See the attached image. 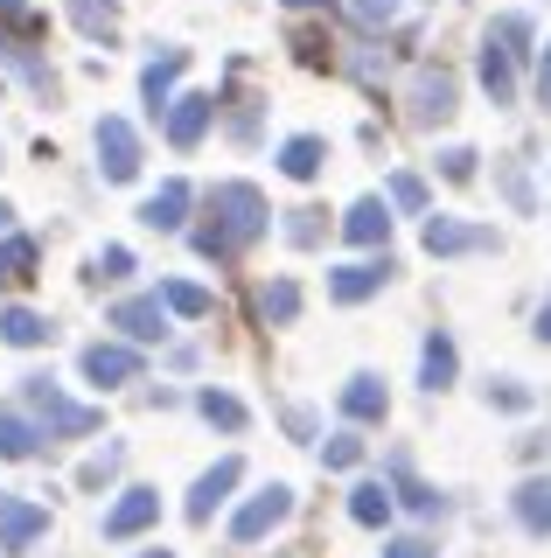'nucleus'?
Listing matches in <instances>:
<instances>
[{"instance_id": "42", "label": "nucleus", "mask_w": 551, "mask_h": 558, "mask_svg": "<svg viewBox=\"0 0 551 558\" xmlns=\"http://www.w3.org/2000/svg\"><path fill=\"white\" fill-rule=\"evenodd\" d=\"M503 189H510V203H516V209H530V182H524L516 168H503Z\"/></svg>"}, {"instance_id": "6", "label": "nucleus", "mask_w": 551, "mask_h": 558, "mask_svg": "<svg viewBox=\"0 0 551 558\" xmlns=\"http://www.w3.org/2000/svg\"><path fill=\"white\" fill-rule=\"evenodd\" d=\"M391 272H399L391 258H356V266H335V272H329V301L356 307V301H370V293H384Z\"/></svg>"}, {"instance_id": "7", "label": "nucleus", "mask_w": 551, "mask_h": 558, "mask_svg": "<svg viewBox=\"0 0 551 558\" xmlns=\"http://www.w3.org/2000/svg\"><path fill=\"white\" fill-rule=\"evenodd\" d=\"M237 482H245V461H237V453H223V461L210 468V475H203L196 488H188V523H210V517H217V502L231 496Z\"/></svg>"}, {"instance_id": "17", "label": "nucleus", "mask_w": 551, "mask_h": 558, "mask_svg": "<svg viewBox=\"0 0 551 558\" xmlns=\"http://www.w3.org/2000/svg\"><path fill=\"white\" fill-rule=\"evenodd\" d=\"M321 161H329V140H315V133H294L280 147V174H294V182H315Z\"/></svg>"}, {"instance_id": "36", "label": "nucleus", "mask_w": 551, "mask_h": 558, "mask_svg": "<svg viewBox=\"0 0 551 558\" xmlns=\"http://www.w3.org/2000/svg\"><path fill=\"white\" fill-rule=\"evenodd\" d=\"M321 461H329V468H356V461H364V440H356V433H335V440L321 447Z\"/></svg>"}, {"instance_id": "25", "label": "nucleus", "mask_w": 551, "mask_h": 558, "mask_svg": "<svg viewBox=\"0 0 551 558\" xmlns=\"http://www.w3.org/2000/svg\"><path fill=\"white\" fill-rule=\"evenodd\" d=\"M36 440H42V433L28 426L22 412H0V461H28V453H36Z\"/></svg>"}, {"instance_id": "47", "label": "nucleus", "mask_w": 551, "mask_h": 558, "mask_svg": "<svg viewBox=\"0 0 551 558\" xmlns=\"http://www.w3.org/2000/svg\"><path fill=\"white\" fill-rule=\"evenodd\" d=\"M8 217H14V209H8V203H0V231H8Z\"/></svg>"}, {"instance_id": "44", "label": "nucleus", "mask_w": 551, "mask_h": 558, "mask_svg": "<svg viewBox=\"0 0 551 558\" xmlns=\"http://www.w3.org/2000/svg\"><path fill=\"white\" fill-rule=\"evenodd\" d=\"M538 336H544V342H551V301H544V307H538Z\"/></svg>"}, {"instance_id": "29", "label": "nucleus", "mask_w": 551, "mask_h": 558, "mask_svg": "<svg viewBox=\"0 0 551 558\" xmlns=\"http://www.w3.org/2000/svg\"><path fill=\"white\" fill-rule=\"evenodd\" d=\"M196 405H203V418H210V426H223V433H237V426H245V405H237L231 391H217V384L196 398Z\"/></svg>"}, {"instance_id": "14", "label": "nucleus", "mask_w": 551, "mask_h": 558, "mask_svg": "<svg viewBox=\"0 0 551 558\" xmlns=\"http://www.w3.org/2000/svg\"><path fill=\"white\" fill-rule=\"evenodd\" d=\"M188 70V49H168L161 63H147V77H140V92H147V105H154V119L175 105V77Z\"/></svg>"}, {"instance_id": "28", "label": "nucleus", "mask_w": 551, "mask_h": 558, "mask_svg": "<svg viewBox=\"0 0 551 558\" xmlns=\"http://www.w3.org/2000/svg\"><path fill=\"white\" fill-rule=\"evenodd\" d=\"M258 314H266V322H294V314H301V287H294V279L258 287Z\"/></svg>"}, {"instance_id": "21", "label": "nucleus", "mask_w": 551, "mask_h": 558, "mask_svg": "<svg viewBox=\"0 0 551 558\" xmlns=\"http://www.w3.org/2000/svg\"><path fill=\"white\" fill-rule=\"evenodd\" d=\"M454 371H461L454 342H446V336H426V356H419V384H426V391H446V384H454Z\"/></svg>"}, {"instance_id": "19", "label": "nucleus", "mask_w": 551, "mask_h": 558, "mask_svg": "<svg viewBox=\"0 0 551 558\" xmlns=\"http://www.w3.org/2000/svg\"><path fill=\"white\" fill-rule=\"evenodd\" d=\"M342 238H350V244H384L391 238V209L377 203V196H364L350 217H342Z\"/></svg>"}, {"instance_id": "16", "label": "nucleus", "mask_w": 551, "mask_h": 558, "mask_svg": "<svg viewBox=\"0 0 551 558\" xmlns=\"http://www.w3.org/2000/svg\"><path fill=\"white\" fill-rule=\"evenodd\" d=\"M516 523H524V531H538V537H551V475H530L524 488H516Z\"/></svg>"}, {"instance_id": "48", "label": "nucleus", "mask_w": 551, "mask_h": 558, "mask_svg": "<svg viewBox=\"0 0 551 558\" xmlns=\"http://www.w3.org/2000/svg\"><path fill=\"white\" fill-rule=\"evenodd\" d=\"M140 558H175V551H140Z\"/></svg>"}, {"instance_id": "40", "label": "nucleus", "mask_w": 551, "mask_h": 558, "mask_svg": "<svg viewBox=\"0 0 551 558\" xmlns=\"http://www.w3.org/2000/svg\"><path fill=\"white\" fill-rule=\"evenodd\" d=\"M384 558H433V545H426V537H391Z\"/></svg>"}, {"instance_id": "3", "label": "nucleus", "mask_w": 551, "mask_h": 558, "mask_svg": "<svg viewBox=\"0 0 551 558\" xmlns=\"http://www.w3.org/2000/svg\"><path fill=\"white\" fill-rule=\"evenodd\" d=\"M286 517H294V488H286V482L258 488V496L245 502V510L231 517V545H258V537H266V531H280Z\"/></svg>"}, {"instance_id": "41", "label": "nucleus", "mask_w": 551, "mask_h": 558, "mask_svg": "<svg viewBox=\"0 0 551 558\" xmlns=\"http://www.w3.org/2000/svg\"><path fill=\"white\" fill-rule=\"evenodd\" d=\"M286 433H294V440H315V412H307V405H286Z\"/></svg>"}, {"instance_id": "43", "label": "nucleus", "mask_w": 551, "mask_h": 558, "mask_svg": "<svg viewBox=\"0 0 551 558\" xmlns=\"http://www.w3.org/2000/svg\"><path fill=\"white\" fill-rule=\"evenodd\" d=\"M538 98L551 105V49H544V70H538Z\"/></svg>"}, {"instance_id": "18", "label": "nucleus", "mask_w": 551, "mask_h": 558, "mask_svg": "<svg viewBox=\"0 0 551 558\" xmlns=\"http://www.w3.org/2000/svg\"><path fill=\"white\" fill-rule=\"evenodd\" d=\"M342 412H350L356 426H370V418H384V412H391L384 384H377L370 371H364V377H350V384H342Z\"/></svg>"}, {"instance_id": "5", "label": "nucleus", "mask_w": 551, "mask_h": 558, "mask_svg": "<svg viewBox=\"0 0 551 558\" xmlns=\"http://www.w3.org/2000/svg\"><path fill=\"white\" fill-rule=\"evenodd\" d=\"M49 531V502H28V496H0V551H28L36 537Z\"/></svg>"}, {"instance_id": "22", "label": "nucleus", "mask_w": 551, "mask_h": 558, "mask_svg": "<svg viewBox=\"0 0 551 558\" xmlns=\"http://www.w3.org/2000/svg\"><path fill=\"white\" fill-rule=\"evenodd\" d=\"M391 502H399V496H391L384 482H356V488H350V517L364 523V531H377V523H391Z\"/></svg>"}, {"instance_id": "9", "label": "nucleus", "mask_w": 551, "mask_h": 558, "mask_svg": "<svg viewBox=\"0 0 551 558\" xmlns=\"http://www.w3.org/2000/svg\"><path fill=\"white\" fill-rule=\"evenodd\" d=\"M154 517H161V496H154V488H126V496L106 510V537H112V545H126V537H140Z\"/></svg>"}, {"instance_id": "31", "label": "nucleus", "mask_w": 551, "mask_h": 558, "mask_svg": "<svg viewBox=\"0 0 551 558\" xmlns=\"http://www.w3.org/2000/svg\"><path fill=\"white\" fill-rule=\"evenodd\" d=\"M28 279V272H36V244H28V238H8V244H0V279Z\"/></svg>"}, {"instance_id": "30", "label": "nucleus", "mask_w": 551, "mask_h": 558, "mask_svg": "<svg viewBox=\"0 0 551 558\" xmlns=\"http://www.w3.org/2000/svg\"><path fill=\"white\" fill-rule=\"evenodd\" d=\"M119 461H126V447H106V453H91V461L77 468V488H106L119 475Z\"/></svg>"}, {"instance_id": "46", "label": "nucleus", "mask_w": 551, "mask_h": 558, "mask_svg": "<svg viewBox=\"0 0 551 558\" xmlns=\"http://www.w3.org/2000/svg\"><path fill=\"white\" fill-rule=\"evenodd\" d=\"M0 14H22V0H0Z\"/></svg>"}, {"instance_id": "27", "label": "nucleus", "mask_w": 551, "mask_h": 558, "mask_svg": "<svg viewBox=\"0 0 551 558\" xmlns=\"http://www.w3.org/2000/svg\"><path fill=\"white\" fill-rule=\"evenodd\" d=\"M489 43L503 49L510 63H524V57H530V14H503V22L489 28Z\"/></svg>"}, {"instance_id": "20", "label": "nucleus", "mask_w": 551, "mask_h": 558, "mask_svg": "<svg viewBox=\"0 0 551 558\" xmlns=\"http://www.w3.org/2000/svg\"><path fill=\"white\" fill-rule=\"evenodd\" d=\"M161 307L182 314V322H210V314H217V301L196 287V279H161Z\"/></svg>"}, {"instance_id": "10", "label": "nucleus", "mask_w": 551, "mask_h": 558, "mask_svg": "<svg viewBox=\"0 0 551 558\" xmlns=\"http://www.w3.org/2000/svg\"><path fill=\"white\" fill-rule=\"evenodd\" d=\"M210 119H217V98L210 92H188V98L168 105V140H175V147H196V140L210 133Z\"/></svg>"}, {"instance_id": "24", "label": "nucleus", "mask_w": 551, "mask_h": 558, "mask_svg": "<svg viewBox=\"0 0 551 558\" xmlns=\"http://www.w3.org/2000/svg\"><path fill=\"white\" fill-rule=\"evenodd\" d=\"M481 92H489L495 105H510V98H516V63H510V57H503L495 43L481 49Z\"/></svg>"}, {"instance_id": "11", "label": "nucleus", "mask_w": 551, "mask_h": 558, "mask_svg": "<svg viewBox=\"0 0 551 558\" xmlns=\"http://www.w3.org/2000/svg\"><path fill=\"white\" fill-rule=\"evenodd\" d=\"M112 328H126V342H161V336H168L161 293H154V301H119V307H112Z\"/></svg>"}, {"instance_id": "38", "label": "nucleus", "mask_w": 551, "mask_h": 558, "mask_svg": "<svg viewBox=\"0 0 551 558\" xmlns=\"http://www.w3.org/2000/svg\"><path fill=\"white\" fill-rule=\"evenodd\" d=\"M315 217H321V209H294V223H286V238H294V244H315V238H321V223H315Z\"/></svg>"}, {"instance_id": "33", "label": "nucleus", "mask_w": 551, "mask_h": 558, "mask_svg": "<svg viewBox=\"0 0 551 558\" xmlns=\"http://www.w3.org/2000/svg\"><path fill=\"white\" fill-rule=\"evenodd\" d=\"M489 405H503V412H530V384L495 377V384H489Z\"/></svg>"}, {"instance_id": "1", "label": "nucleus", "mask_w": 551, "mask_h": 558, "mask_svg": "<svg viewBox=\"0 0 551 558\" xmlns=\"http://www.w3.org/2000/svg\"><path fill=\"white\" fill-rule=\"evenodd\" d=\"M210 209H217V231L231 238V244H252V238H266V196H258L252 182H217L210 189Z\"/></svg>"}, {"instance_id": "39", "label": "nucleus", "mask_w": 551, "mask_h": 558, "mask_svg": "<svg viewBox=\"0 0 551 558\" xmlns=\"http://www.w3.org/2000/svg\"><path fill=\"white\" fill-rule=\"evenodd\" d=\"M196 252H203V258H231V252H237V244H231V238H223V231H217V223H210V231H196Z\"/></svg>"}, {"instance_id": "2", "label": "nucleus", "mask_w": 551, "mask_h": 558, "mask_svg": "<svg viewBox=\"0 0 551 558\" xmlns=\"http://www.w3.org/2000/svg\"><path fill=\"white\" fill-rule=\"evenodd\" d=\"M22 384H28V405L42 412L49 440H77V433H98V426H106V412H98V405H71V398L57 391V377H22Z\"/></svg>"}, {"instance_id": "12", "label": "nucleus", "mask_w": 551, "mask_h": 558, "mask_svg": "<svg viewBox=\"0 0 551 558\" xmlns=\"http://www.w3.org/2000/svg\"><path fill=\"white\" fill-rule=\"evenodd\" d=\"M140 223L147 231H182L188 223V182H161L147 196V209H140Z\"/></svg>"}, {"instance_id": "45", "label": "nucleus", "mask_w": 551, "mask_h": 558, "mask_svg": "<svg viewBox=\"0 0 551 558\" xmlns=\"http://www.w3.org/2000/svg\"><path fill=\"white\" fill-rule=\"evenodd\" d=\"M286 8H329V0H286Z\"/></svg>"}, {"instance_id": "8", "label": "nucleus", "mask_w": 551, "mask_h": 558, "mask_svg": "<svg viewBox=\"0 0 551 558\" xmlns=\"http://www.w3.org/2000/svg\"><path fill=\"white\" fill-rule=\"evenodd\" d=\"M77 363H84V377L106 384V391H112V384H133V377H140V349H126V342H91Z\"/></svg>"}, {"instance_id": "34", "label": "nucleus", "mask_w": 551, "mask_h": 558, "mask_svg": "<svg viewBox=\"0 0 551 558\" xmlns=\"http://www.w3.org/2000/svg\"><path fill=\"white\" fill-rule=\"evenodd\" d=\"M384 196L399 203V209H426V182H419V174H391V182H384Z\"/></svg>"}, {"instance_id": "32", "label": "nucleus", "mask_w": 551, "mask_h": 558, "mask_svg": "<svg viewBox=\"0 0 551 558\" xmlns=\"http://www.w3.org/2000/svg\"><path fill=\"white\" fill-rule=\"evenodd\" d=\"M350 14H356V28H391L399 22V0H350Z\"/></svg>"}, {"instance_id": "23", "label": "nucleus", "mask_w": 551, "mask_h": 558, "mask_svg": "<svg viewBox=\"0 0 551 558\" xmlns=\"http://www.w3.org/2000/svg\"><path fill=\"white\" fill-rule=\"evenodd\" d=\"M0 336H8L14 349H36V342H49V322L36 307H0Z\"/></svg>"}, {"instance_id": "13", "label": "nucleus", "mask_w": 551, "mask_h": 558, "mask_svg": "<svg viewBox=\"0 0 551 558\" xmlns=\"http://www.w3.org/2000/svg\"><path fill=\"white\" fill-rule=\"evenodd\" d=\"M454 112V77L446 70H419V92H412V119L419 126H433V119Z\"/></svg>"}, {"instance_id": "26", "label": "nucleus", "mask_w": 551, "mask_h": 558, "mask_svg": "<svg viewBox=\"0 0 551 558\" xmlns=\"http://www.w3.org/2000/svg\"><path fill=\"white\" fill-rule=\"evenodd\" d=\"M391 475H399V502H405V510H419V517H440V510H446V496H433V488H426V482H412L405 453H399V461H391Z\"/></svg>"}, {"instance_id": "4", "label": "nucleus", "mask_w": 551, "mask_h": 558, "mask_svg": "<svg viewBox=\"0 0 551 558\" xmlns=\"http://www.w3.org/2000/svg\"><path fill=\"white\" fill-rule=\"evenodd\" d=\"M98 168H106V182H133L140 174V133L126 119H98Z\"/></svg>"}, {"instance_id": "15", "label": "nucleus", "mask_w": 551, "mask_h": 558, "mask_svg": "<svg viewBox=\"0 0 551 558\" xmlns=\"http://www.w3.org/2000/svg\"><path fill=\"white\" fill-rule=\"evenodd\" d=\"M475 244H489V231H475V223H454V217H426V252H433V258L475 252Z\"/></svg>"}, {"instance_id": "37", "label": "nucleus", "mask_w": 551, "mask_h": 558, "mask_svg": "<svg viewBox=\"0 0 551 558\" xmlns=\"http://www.w3.org/2000/svg\"><path fill=\"white\" fill-rule=\"evenodd\" d=\"M475 161H481L475 147H446V154H440V174H446V182H468V174H475Z\"/></svg>"}, {"instance_id": "35", "label": "nucleus", "mask_w": 551, "mask_h": 558, "mask_svg": "<svg viewBox=\"0 0 551 558\" xmlns=\"http://www.w3.org/2000/svg\"><path fill=\"white\" fill-rule=\"evenodd\" d=\"M126 272H133V252H126V244H106V252L91 258V279H126Z\"/></svg>"}]
</instances>
